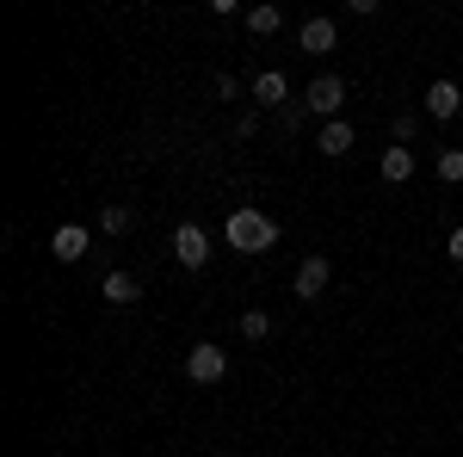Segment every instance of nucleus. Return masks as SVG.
<instances>
[{
  "instance_id": "f3484780",
  "label": "nucleus",
  "mask_w": 463,
  "mask_h": 457,
  "mask_svg": "<svg viewBox=\"0 0 463 457\" xmlns=\"http://www.w3.org/2000/svg\"><path fill=\"white\" fill-rule=\"evenodd\" d=\"M303 118H309V106H303V100H297V106H285V111H279V124H285V137H290V130H303Z\"/></svg>"
},
{
  "instance_id": "4468645a",
  "label": "nucleus",
  "mask_w": 463,
  "mask_h": 457,
  "mask_svg": "<svg viewBox=\"0 0 463 457\" xmlns=\"http://www.w3.org/2000/svg\"><path fill=\"white\" fill-rule=\"evenodd\" d=\"M266 334H272V316L266 309H248L241 316V340H266Z\"/></svg>"
},
{
  "instance_id": "f03ea898",
  "label": "nucleus",
  "mask_w": 463,
  "mask_h": 457,
  "mask_svg": "<svg viewBox=\"0 0 463 457\" xmlns=\"http://www.w3.org/2000/svg\"><path fill=\"white\" fill-rule=\"evenodd\" d=\"M303 106L334 124V118H340V106H346V81H340V74H316V81H309V93H303Z\"/></svg>"
},
{
  "instance_id": "7ed1b4c3",
  "label": "nucleus",
  "mask_w": 463,
  "mask_h": 457,
  "mask_svg": "<svg viewBox=\"0 0 463 457\" xmlns=\"http://www.w3.org/2000/svg\"><path fill=\"white\" fill-rule=\"evenodd\" d=\"M174 260L185 266V272H198V266L211 260V235H204L198 223H179L174 229Z\"/></svg>"
},
{
  "instance_id": "9b49d317",
  "label": "nucleus",
  "mask_w": 463,
  "mask_h": 457,
  "mask_svg": "<svg viewBox=\"0 0 463 457\" xmlns=\"http://www.w3.org/2000/svg\"><path fill=\"white\" fill-rule=\"evenodd\" d=\"M99 297H106L111 309H130V303H137V279H130V272H106Z\"/></svg>"
},
{
  "instance_id": "6ab92c4d",
  "label": "nucleus",
  "mask_w": 463,
  "mask_h": 457,
  "mask_svg": "<svg viewBox=\"0 0 463 457\" xmlns=\"http://www.w3.org/2000/svg\"><path fill=\"white\" fill-rule=\"evenodd\" d=\"M445 253H451V260L463 266V229H451V242H445Z\"/></svg>"
},
{
  "instance_id": "20e7f679",
  "label": "nucleus",
  "mask_w": 463,
  "mask_h": 457,
  "mask_svg": "<svg viewBox=\"0 0 463 457\" xmlns=\"http://www.w3.org/2000/svg\"><path fill=\"white\" fill-rule=\"evenodd\" d=\"M222 371H229V352L211 347V340L185 352V377H192V384H222Z\"/></svg>"
},
{
  "instance_id": "2eb2a0df",
  "label": "nucleus",
  "mask_w": 463,
  "mask_h": 457,
  "mask_svg": "<svg viewBox=\"0 0 463 457\" xmlns=\"http://www.w3.org/2000/svg\"><path fill=\"white\" fill-rule=\"evenodd\" d=\"M439 179L463 186V148H445V155H439Z\"/></svg>"
},
{
  "instance_id": "f8f14e48",
  "label": "nucleus",
  "mask_w": 463,
  "mask_h": 457,
  "mask_svg": "<svg viewBox=\"0 0 463 457\" xmlns=\"http://www.w3.org/2000/svg\"><path fill=\"white\" fill-rule=\"evenodd\" d=\"M383 179H390V186H408V179H414V148H402V142L383 148Z\"/></svg>"
},
{
  "instance_id": "f257e3e1",
  "label": "nucleus",
  "mask_w": 463,
  "mask_h": 457,
  "mask_svg": "<svg viewBox=\"0 0 463 457\" xmlns=\"http://www.w3.org/2000/svg\"><path fill=\"white\" fill-rule=\"evenodd\" d=\"M222 235H229L235 253H266V247H279V223L266 211H248V205H241V211H229V229H222Z\"/></svg>"
},
{
  "instance_id": "6e6552de",
  "label": "nucleus",
  "mask_w": 463,
  "mask_h": 457,
  "mask_svg": "<svg viewBox=\"0 0 463 457\" xmlns=\"http://www.w3.org/2000/svg\"><path fill=\"white\" fill-rule=\"evenodd\" d=\"M50 253H56L62 266H74V260L87 253V229H80V223H62V229L50 235Z\"/></svg>"
},
{
  "instance_id": "423d86ee",
  "label": "nucleus",
  "mask_w": 463,
  "mask_h": 457,
  "mask_svg": "<svg viewBox=\"0 0 463 457\" xmlns=\"http://www.w3.org/2000/svg\"><path fill=\"white\" fill-rule=\"evenodd\" d=\"M427 111L439 118V124L458 118V111H463V87H458V81H432V87H427Z\"/></svg>"
},
{
  "instance_id": "a211bd4d",
  "label": "nucleus",
  "mask_w": 463,
  "mask_h": 457,
  "mask_svg": "<svg viewBox=\"0 0 463 457\" xmlns=\"http://www.w3.org/2000/svg\"><path fill=\"white\" fill-rule=\"evenodd\" d=\"M414 130H420V118H414V111H402V118H395V142L408 148V142H414Z\"/></svg>"
},
{
  "instance_id": "ddd939ff",
  "label": "nucleus",
  "mask_w": 463,
  "mask_h": 457,
  "mask_svg": "<svg viewBox=\"0 0 463 457\" xmlns=\"http://www.w3.org/2000/svg\"><path fill=\"white\" fill-rule=\"evenodd\" d=\"M279 25H285V6H272V0H266V6H248V32H279Z\"/></svg>"
},
{
  "instance_id": "39448f33",
  "label": "nucleus",
  "mask_w": 463,
  "mask_h": 457,
  "mask_svg": "<svg viewBox=\"0 0 463 457\" xmlns=\"http://www.w3.org/2000/svg\"><path fill=\"white\" fill-rule=\"evenodd\" d=\"M327 284H334V266L316 253V260H303V266H297V284H290V290H297L303 303H316V297H327Z\"/></svg>"
},
{
  "instance_id": "0eeeda50",
  "label": "nucleus",
  "mask_w": 463,
  "mask_h": 457,
  "mask_svg": "<svg viewBox=\"0 0 463 457\" xmlns=\"http://www.w3.org/2000/svg\"><path fill=\"white\" fill-rule=\"evenodd\" d=\"M297 43H303L309 56H327V50H334V19H327V13H316V19H303V32H297Z\"/></svg>"
},
{
  "instance_id": "dca6fc26",
  "label": "nucleus",
  "mask_w": 463,
  "mask_h": 457,
  "mask_svg": "<svg viewBox=\"0 0 463 457\" xmlns=\"http://www.w3.org/2000/svg\"><path fill=\"white\" fill-rule=\"evenodd\" d=\"M99 229H106V235H124V229H130V211H124V205H111V211L99 216Z\"/></svg>"
},
{
  "instance_id": "9d476101",
  "label": "nucleus",
  "mask_w": 463,
  "mask_h": 457,
  "mask_svg": "<svg viewBox=\"0 0 463 457\" xmlns=\"http://www.w3.org/2000/svg\"><path fill=\"white\" fill-rule=\"evenodd\" d=\"M316 148H321V155H327V161H340V155L353 148V124H346V118H334V124H321Z\"/></svg>"
},
{
  "instance_id": "1a4fd4ad",
  "label": "nucleus",
  "mask_w": 463,
  "mask_h": 457,
  "mask_svg": "<svg viewBox=\"0 0 463 457\" xmlns=\"http://www.w3.org/2000/svg\"><path fill=\"white\" fill-rule=\"evenodd\" d=\"M253 100H260V106H272V111H285V106H290V87H285V74H279V69L253 74Z\"/></svg>"
}]
</instances>
